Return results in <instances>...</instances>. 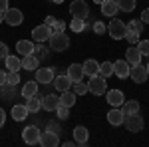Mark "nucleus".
<instances>
[{
    "label": "nucleus",
    "mask_w": 149,
    "mask_h": 147,
    "mask_svg": "<svg viewBox=\"0 0 149 147\" xmlns=\"http://www.w3.org/2000/svg\"><path fill=\"white\" fill-rule=\"evenodd\" d=\"M90 88H88V84H84V82H74V93L76 95H84V93H88Z\"/></svg>",
    "instance_id": "obj_33"
},
{
    "label": "nucleus",
    "mask_w": 149,
    "mask_h": 147,
    "mask_svg": "<svg viewBox=\"0 0 149 147\" xmlns=\"http://www.w3.org/2000/svg\"><path fill=\"white\" fill-rule=\"evenodd\" d=\"M100 6H102V14L103 16H111V18H113L115 14L119 12V6H117L115 0H103Z\"/></svg>",
    "instance_id": "obj_15"
},
{
    "label": "nucleus",
    "mask_w": 149,
    "mask_h": 147,
    "mask_svg": "<svg viewBox=\"0 0 149 147\" xmlns=\"http://www.w3.org/2000/svg\"><path fill=\"white\" fill-rule=\"evenodd\" d=\"M123 125L127 127V131L137 133V131H141V129H143L145 121H143V117H141L139 113H129V115H125V117H123Z\"/></svg>",
    "instance_id": "obj_3"
},
{
    "label": "nucleus",
    "mask_w": 149,
    "mask_h": 147,
    "mask_svg": "<svg viewBox=\"0 0 149 147\" xmlns=\"http://www.w3.org/2000/svg\"><path fill=\"white\" fill-rule=\"evenodd\" d=\"M137 50L141 52V56H149V40H139Z\"/></svg>",
    "instance_id": "obj_37"
},
{
    "label": "nucleus",
    "mask_w": 149,
    "mask_h": 147,
    "mask_svg": "<svg viewBox=\"0 0 149 147\" xmlns=\"http://www.w3.org/2000/svg\"><path fill=\"white\" fill-rule=\"evenodd\" d=\"M0 22H4V12H0Z\"/></svg>",
    "instance_id": "obj_49"
},
{
    "label": "nucleus",
    "mask_w": 149,
    "mask_h": 147,
    "mask_svg": "<svg viewBox=\"0 0 149 147\" xmlns=\"http://www.w3.org/2000/svg\"><path fill=\"white\" fill-rule=\"evenodd\" d=\"M76 93L74 91H70V90H66V91H62V95H60V103L62 105H68V107H72L74 103H76Z\"/></svg>",
    "instance_id": "obj_28"
},
{
    "label": "nucleus",
    "mask_w": 149,
    "mask_h": 147,
    "mask_svg": "<svg viewBox=\"0 0 149 147\" xmlns=\"http://www.w3.org/2000/svg\"><path fill=\"white\" fill-rule=\"evenodd\" d=\"M105 32L111 36L113 40H123L125 34H127V24L123 20H119V18H113L111 22L107 24V30Z\"/></svg>",
    "instance_id": "obj_1"
},
{
    "label": "nucleus",
    "mask_w": 149,
    "mask_h": 147,
    "mask_svg": "<svg viewBox=\"0 0 149 147\" xmlns=\"http://www.w3.org/2000/svg\"><path fill=\"white\" fill-rule=\"evenodd\" d=\"M105 30H107V26L103 22H100V20L93 22V32H95V34H105Z\"/></svg>",
    "instance_id": "obj_38"
},
{
    "label": "nucleus",
    "mask_w": 149,
    "mask_h": 147,
    "mask_svg": "<svg viewBox=\"0 0 149 147\" xmlns=\"http://www.w3.org/2000/svg\"><path fill=\"white\" fill-rule=\"evenodd\" d=\"M4 121H6V113H4V109L0 107V127L4 125Z\"/></svg>",
    "instance_id": "obj_46"
},
{
    "label": "nucleus",
    "mask_w": 149,
    "mask_h": 147,
    "mask_svg": "<svg viewBox=\"0 0 149 147\" xmlns=\"http://www.w3.org/2000/svg\"><path fill=\"white\" fill-rule=\"evenodd\" d=\"M68 78L72 79V84L74 82H81L84 78V68H81V64H72L68 68Z\"/></svg>",
    "instance_id": "obj_20"
},
{
    "label": "nucleus",
    "mask_w": 149,
    "mask_h": 147,
    "mask_svg": "<svg viewBox=\"0 0 149 147\" xmlns=\"http://www.w3.org/2000/svg\"><path fill=\"white\" fill-rule=\"evenodd\" d=\"M127 30H133V32L141 34L143 32V22L141 20H131V22H127Z\"/></svg>",
    "instance_id": "obj_34"
},
{
    "label": "nucleus",
    "mask_w": 149,
    "mask_h": 147,
    "mask_svg": "<svg viewBox=\"0 0 149 147\" xmlns=\"http://www.w3.org/2000/svg\"><path fill=\"white\" fill-rule=\"evenodd\" d=\"M40 135H42V131H40L36 125H28V127L22 131V139L28 143V145H36V143H40Z\"/></svg>",
    "instance_id": "obj_7"
},
{
    "label": "nucleus",
    "mask_w": 149,
    "mask_h": 147,
    "mask_svg": "<svg viewBox=\"0 0 149 147\" xmlns=\"http://www.w3.org/2000/svg\"><path fill=\"white\" fill-rule=\"evenodd\" d=\"M88 88L93 95H103L107 91V86H105V78L95 74V76H90V82H88Z\"/></svg>",
    "instance_id": "obj_4"
},
{
    "label": "nucleus",
    "mask_w": 149,
    "mask_h": 147,
    "mask_svg": "<svg viewBox=\"0 0 149 147\" xmlns=\"http://www.w3.org/2000/svg\"><path fill=\"white\" fill-rule=\"evenodd\" d=\"M8 8H10L8 6V0H0V12H6Z\"/></svg>",
    "instance_id": "obj_44"
},
{
    "label": "nucleus",
    "mask_w": 149,
    "mask_h": 147,
    "mask_svg": "<svg viewBox=\"0 0 149 147\" xmlns=\"http://www.w3.org/2000/svg\"><path fill=\"white\" fill-rule=\"evenodd\" d=\"M46 24H48V26H54V24H56V18H54V16H48V18H46Z\"/></svg>",
    "instance_id": "obj_47"
},
{
    "label": "nucleus",
    "mask_w": 149,
    "mask_h": 147,
    "mask_svg": "<svg viewBox=\"0 0 149 147\" xmlns=\"http://www.w3.org/2000/svg\"><path fill=\"white\" fill-rule=\"evenodd\" d=\"M34 42L32 40H18L16 42V52L20 56H28V54H34Z\"/></svg>",
    "instance_id": "obj_14"
},
{
    "label": "nucleus",
    "mask_w": 149,
    "mask_h": 147,
    "mask_svg": "<svg viewBox=\"0 0 149 147\" xmlns=\"http://www.w3.org/2000/svg\"><path fill=\"white\" fill-rule=\"evenodd\" d=\"M93 2H95V4H102V2H103V0H93Z\"/></svg>",
    "instance_id": "obj_51"
},
{
    "label": "nucleus",
    "mask_w": 149,
    "mask_h": 147,
    "mask_svg": "<svg viewBox=\"0 0 149 147\" xmlns=\"http://www.w3.org/2000/svg\"><path fill=\"white\" fill-rule=\"evenodd\" d=\"M48 42H50V50H54V52H64L70 48V38L64 32H52Z\"/></svg>",
    "instance_id": "obj_2"
},
{
    "label": "nucleus",
    "mask_w": 149,
    "mask_h": 147,
    "mask_svg": "<svg viewBox=\"0 0 149 147\" xmlns=\"http://www.w3.org/2000/svg\"><path fill=\"white\" fill-rule=\"evenodd\" d=\"M34 52L38 54V56H36L38 60H40V58H46V56H48V50L44 48V46H34Z\"/></svg>",
    "instance_id": "obj_40"
},
{
    "label": "nucleus",
    "mask_w": 149,
    "mask_h": 147,
    "mask_svg": "<svg viewBox=\"0 0 149 147\" xmlns=\"http://www.w3.org/2000/svg\"><path fill=\"white\" fill-rule=\"evenodd\" d=\"M52 2H54V4H62L64 0H52Z\"/></svg>",
    "instance_id": "obj_50"
},
{
    "label": "nucleus",
    "mask_w": 149,
    "mask_h": 147,
    "mask_svg": "<svg viewBox=\"0 0 149 147\" xmlns=\"http://www.w3.org/2000/svg\"><path fill=\"white\" fill-rule=\"evenodd\" d=\"M40 66V60L32 54H28V56H22V68L28 70V72H32V70H38Z\"/></svg>",
    "instance_id": "obj_24"
},
{
    "label": "nucleus",
    "mask_w": 149,
    "mask_h": 147,
    "mask_svg": "<svg viewBox=\"0 0 149 147\" xmlns=\"http://www.w3.org/2000/svg\"><path fill=\"white\" fill-rule=\"evenodd\" d=\"M129 78L133 79L135 84H143V82L149 78V76H147V68H145V66H141V64L129 66Z\"/></svg>",
    "instance_id": "obj_8"
},
{
    "label": "nucleus",
    "mask_w": 149,
    "mask_h": 147,
    "mask_svg": "<svg viewBox=\"0 0 149 147\" xmlns=\"http://www.w3.org/2000/svg\"><path fill=\"white\" fill-rule=\"evenodd\" d=\"M4 62H6V70L8 72H18V70L22 68V60L18 56H14V54H8V56L4 58Z\"/></svg>",
    "instance_id": "obj_21"
},
{
    "label": "nucleus",
    "mask_w": 149,
    "mask_h": 147,
    "mask_svg": "<svg viewBox=\"0 0 149 147\" xmlns=\"http://www.w3.org/2000/svg\"><path fill=\"white\" fill-rule=\"evenodd\" d=\"M58 105H60V95L56 93H48L46 98H42V107L46 111H56Z\"/></svg>",
    "instance_id": "obj_13"
},
{
    "label": "nucleus",
    "mask_w": 149,
    "mask_h": 147,
    "mask_svg": "<svg viewBox=\"0 0 149 147\" xmlns=\"http://www.w3.org/2000/svg\"><path fill=\"white\" fill-rule=\"evenodd\" d=\"M113 74L121 79L129 76V64H127V60H117V62H113Z\"/></svg>",
    "instance_id": "obj_16"
},
{
    "label": "nucleus",
    "mask_w": 149,
    "mask_h": 147,
    "mask_svg": "<svg viewBox=\"0 0 149 147\" xmlns=\"http://www.w3.org/2000/svg\"><path fill=\"white\" fill-rule=\"evenodd\" d=\"M52 26H48V24H42V26H36L34 30H32V38H34L36 44H44L50 40V36H52Z\"/></svg>",
    "instance_id": "obj_6"
},
{
    "label": "nucleus",
    "mask_w": 149,
    "mask_h": 147,
    "mask_svg": "<svg viewBox=\"0 0 149 147\" xmlns=\"http://www.w3.org/2000/svg\"><path fill=\"white\" fill-rule=\"evenodd\" d=\"M81 68H84V76H95L97 70H100V64L95 60H86L81 64Z\"/></svg>",
    "instance_id": "obj_26"
},
{
    "label": "nucleus",
    "mask_w": 149,
    "mask_h": 147,
    "mask_svg": "<svg viewBox=\"0 0 149 147\" xmlns=\"http://www.w3.org/2000/svg\"><path fill=\"white\" fill-rule=\"evenodd\" d=\"M56 113H58V117H60V119H68V117H70V107L60 103V105L56 107Z\"/></svg>",
    "instance_id": "obj_35"
},
{
    "label": "nucleus",
    "mask_w": 149,
    "mask_h": 147,
    "mask_svg": "<svg viewBox=\"0 0 149 147\" xmlns=\"http://www.w3.org/2000/svg\"><path fill=\"white\" fill-rule=\"evenodd\" d=\"M64 28H66V22H62V20H56V24L52 26L54 32H64Z\"/></svg>",
    "instance_id": "obj_41"
},
{
    "label": "nucleus",
    "mask_w": 149,
    "mask_h": 147,
    "mask_svg": "<svg viewBox=\"0 0 149 147\" xmlns=\"http://www.w3.org/2000/svg\"><path fill=\"white\" fill-rule=\"evenodd\" d=\"M105 100H107V103H109L111 107H119L121 103L125 102V98H123V91H121V90L105 91Z\"/></svg>",
    "instance_id": "obj_11"
},
{
    "label": "nucleus",
    "mask_w": 149,
    "mask_h": 147,
    "mask_svg": "<svg viewBox=\"0 0 149 147\" xmlns=\"http://www.w3.org/2000/svg\"><path fill=\"white\" fill-rule=\"evenodd\" d=\"M143 24H149V8H145V10L141 12V18H139Z\"/></svg>",
    "instance_id": "obj_43"
},
{
    "label": "nucleus",
    "mask_w": 149,
    "mask_h": 147,
    "mask_svg": "<svg viewBox=\"0 0 149 147\" xmlns=\"http://www.w3.org/2000/svg\"><path fill=\"white\" fill-rule=\"evenodd\" d=\"M121 111H123V115H129V113H137L139 111V102H135V100H129V102H123L121 105Z\"/></svg>",
    "instance_id": "obj_27"
},
{
    "label": "nucleus",
    "mask_w": 149,
    "mask_h": 147,
    "mask_svg": "<svg viewBox=\"0 0 149 147\" xmlns=\"http://www.w3.org/2000/svg\"><path fill=\"white\" fill-rule=\"evenodd\" d=\"M4 22L10 24V26H20V24L24 22L22 10H18V8H8V10L4 12Z\"/></svg>",
    "instance_id": "obj_9"
},
{
    "label": "nucleus",
    "mask_w": 149,
    "mask_h": 147,
    "mask_svg": "<svg viewBox=\"0 0 149 147\" xmlns=\"http://www.w3.org/2000/svg\"><path fill=\"white\" fill-rule=\"evenodd\" d=\"M54 88H56L60 93L66 91V90H70V88H72V79L68 78V74H66V76H58V78H54Z\"/></svg>",
    "instance_id": "obj_22"
},
{
    "label": "nucleus",
    "mask_w": 149,
    "mask_h": 147,
    "mask_svg": "<svg viewBox=\"0 0 149 147\" xmlns=\"http://www.w3.org/2000/svg\"><path fill=\"white\" fill-rule=\"evenodd\" d=\"M38 93V82H26V86L22 88V95L28 100V98H32Z\"/></svg>",
    "instance_id": "obj_29"
},
{
    "label": "nucleus",
    "mask_w": 149,
    "mask_h": 147,
    "mask_svg": "<svg viewBox=\"0 0 149 147\" xmlns=\"http://www.w3.org/2000/svg\"><path fill=\"white\" fill-rule=\"evenodd\" d=\"M2 86H6V72L0 70V88H2Z\"/></svg>",
    "instance_id": "obj_45"
},
{
    "label": "nucleus",
    "mask_w": 149,
    "mask_h": 147,
    "mask_svg": "<svg viewBox=\"0 0 149 147\" xmlns=\"http://www.w3.org/2000/svg\"><path fill=\"white\" fill-rule=\"evenodd\" d=\"M6 56H8V46L4 42H0V60H4Z\"/></svg>",
    "instance_id": "obj_42"
},
{
    "label": "nucleus",
    "mask_w": 149,
    "mask_h": 147,
    "mask_svg": "<svg viewBox=\"0 0 149 147\" xmlns=\"http://www.w3.org/2000/svg\"><path fill=\"white\" fill-rule=\"evenodd\" d=\"M141 52L137 50V46H133V48H127V52H125V60H127V64L129 66H135V64H141Z\"/></svg>",
    "instance_id": "obj_19"
},
{
    "label": "nucleus",
    "mask_w": 149,
    "mask_h": 147,
    "mask_svg": "<svg viewBox=\"0 0 149 147\" xmlns=\"http://www.w3.org/2000/svg\"><path fill=\"white\" fill-rule=\"evenodd\" d=\"M123 111H121V107H111L109 113H107V121L111 125H123Z\"/></svg>",
    "instance_id": "obj_18"
},
{
    "label": "nucleus",
    "mask_w": 149,
    "mask_h": 147,
    "mask_svg": "<svg viewBox=\"0 0 149 147\" xmlns=\"http://www.w3.org/2000/svg\"><path fill=\"white\" fill-rule=\"evenodd\" d=\"M88 129L84 127V125H78V127H74V141H76V145H86L88 143Z\"/></svg>",
    "instance_id": "obj_17"
},
{
    "label": "nucleus",
    "mask_w": 149,
    "mask_h": 147,
    "mask_svg": "<svg viewBox=\"0 0 149 147\" xmlns=\"http://www.w3.org/2000/svg\"><path fill=\"white\" fill-rule=\"evenodd\" d=\"M6 84L8 86H18L20 84V74L18 72H6Z\"/></svg>",
    "instance_id": "obj_32"
},
{
    "label": "nucleus",
    "mask_w": 149,
    "mask_h": 147,
    "mask_svg": "<svg viewBox=\"0 0 149 147\" xmlns=\"http://www.w3.org/2000/svg\"><path fill=\"white\" fill-rule=\"evenodd\" d=\"M12 117H14V121H24V119L28 117L26 105H24V103H16V105L12 107Z\"/></svg>",
    "instance_id": "obj_23"
},
{
    "label": "nucleus",
    "mask_w": 149,
    "mask_h": 147,
    "mask_svg": "<svg viewBox=\"0 0 149 147\" xmlns=\"http://www.w3.org/2000/svg\"><path fill=\"white\" fill-rule=\"evenodd\" d=\"M70 12H72L74 18H81V20H86V18L90 16V6H88L86 0H74V2L70 4Z\"/></svg>",
    "instance_id": "obj_5"
},
{
    "label": "nucleus",
    "mask_w": 149,
    "mask_h": 147,
    "mask_svg": "<svg viewBox=\"0 0 149 147\" xmlns=\"http://www.w3.org/2000/svg\"><path fill=\"white\" fill-rule=\"evenodd\" d=\"M48 129H52V131H56V133H60V127H58L56 123H50V125H48Z\"/></svg>",
    "instance_id": "obj_48"
},
{
    "label": "nucleus",
    "mask_w": 149,
    "mask_h": 147,
    "mask_svg": "<svg viewBox=\"0 0 149 147\" xmlns=\"http://www.w3.org/2000/svg\"><path fill=\"white\" fill-rule=\"evenodd\" d=\"M70 28H72L74 32H81V30L86 28V24H84V20H81V18H74V20H72V24H70Z\"/></svg>",
    "instance_id": "obj_36"
},
{
    "label": "nucleus",
    "mask_w": 149,
    "mask_h": 147,
    "mask_svg": "<svg viewBox=\"0 0 149 147\" xmlns=\"http://www.w3.org/2000/svg\"><path fill=\"white\" fill-rule=\"evenodd\" d=\"M40 145H44V147H58V145H60V137H58L56 131L46 129V131L40 135Z\"/></svg>",
    "instance_id": "obj_10"
},
{
    "label": "nucleus",
    "mask_w": 149,
    "mask_h": 147,
    "mask_svg": "<svg viewBox=\"0 0 149 147\" xmlns=\"http://www.w3.org/2000/svg\"><path fill=\"white\" fill-rule=\"evenodd\" d=\"M36 82L38 84H50V82H54V70L52 68H38L36 70Z\"/></svg>",
    "instance_id": "obj_12"
},
{
    "label": "nucleus",
    "mask_w": 149,
    "mask_h": 147,
    "mask_svg": "<svg viewBox=\"0 0 149 147\" xmlns=\"http://www.w3.org/2000/svg\"><path fill=\"white\" fill-rule=\"evenodd\" d=\"M125 38H127V42H131V44H137V42H139V34H137V32H133V30H127Z\"/></svg>",
    "instance_id": "obj_39"
},
{
    "label": "nucleus",
    "mask_w": 149,
    "mask_h": 147,
    "mask_svg": "<svg viewBox=\"0 0 149 147\" xmlns=\"http://www.w3.org/2000/svg\"><path fill=\"white\" fill-rule=\"evenodd\" d=\"M24 105H26L28 113H36L40 107H42V98H38V93H36V95H32V98H28Z\"/></svg>",
    "instance_id": "obj_25"
},
{
    "label": "nucleus",
    "mask_w": 149,
    "mask_h": 147,
    "mask_svg": "<svg viewBox=\"0 0 149 147\" xmlns=\"http://www.w3.org/2000/svg\"><path fill=\"white\" fill-rule=\"evenodd\" d=\"M97 74H100V76H103V78H109V76L113 74V64H111V62H103V64H100Z\"/></svg>",
    "instance_id": "obj_30"
},
{
    "label": "nucleus",
    "mask_w": 149,
    "mask_h": 147,
    "mask_svg": "<svg viewBox=\"0 0 149 147\" xmlns=\"http://www.w3.org/2000/svg\"><path fill=\"white\" fill-rule=\"evenodd\" d=\"M145 68H147V76H149V64H147V66H145Z\"/></svg>",
    "instance_id": "obj_52"
},
{
    "label": "nucleus",
    "mask_w": 149,
    "mask_h": 147,
    "mask_svg": "<svg viewBox=\"0 0 149 147\" xmlns=\"http://www.w3.org/2000/svg\"><path fill=\"white\" fill-rule=\"evenodd\" d=\"M115 2H117L119 10H123V12H133L135 10V0H115Z\"/></svg>",
    "instance_id": "obj_31"
}]
</instances>
